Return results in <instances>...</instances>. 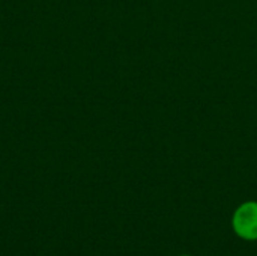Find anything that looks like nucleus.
<instances>
[{"mask_svg": "<svg viewBox=\"0 0 257 256\" xmlns=\"http://www.w3.org/2000/svg\"><path fill=\"white\" fill-rule=\"evenodd\" d=\"M235 234L245 241L257 240V202L248 201L236 208L232 217Z\"/></svg>", "mask_w": 257, "mask_h": 256, "instance_id": "f257e3e1", "label": "nucleus"}, {"mask_svg": "<svg viewBox=\"0 0 257 256\" xmlns=\"http://www.w3.org/2000/svg\"><path fill=\"white\" fill-rule=\"evenodd\" d=\"M181 256H190V255H181Z\"/></svg>", "mask_w": 257, "mask_h": 256, "instance_id": "f03ea898", "label": "nucleus"}]
</instances>
